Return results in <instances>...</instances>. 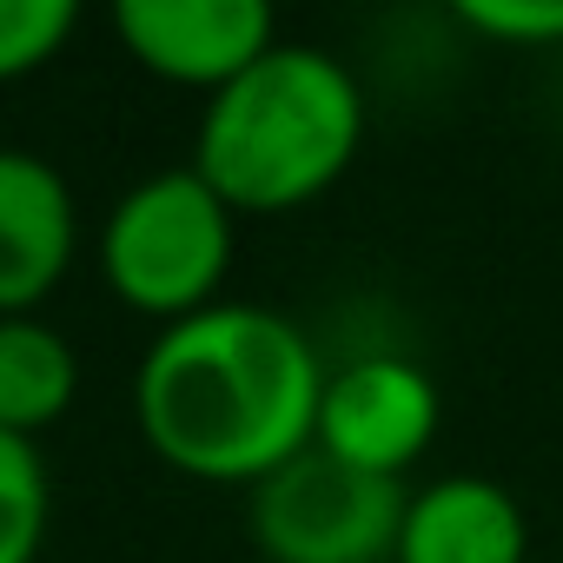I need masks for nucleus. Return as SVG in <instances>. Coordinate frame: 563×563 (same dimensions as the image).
<instances>
[{
	"mask_svg": "<svg viewBox=\"0 0 563 563\" xmlns=\"http://www.w3.org/2000/svg\"><path fill=\"white\" fill-rule=\"evenodd\" d=\"M325 372L319 345L278 306L219 299L159 325L133 372V424L166 471L252 490L312 451Z\"/></svg>",
	"mask_w": 563,
	"mask_h": 563,
	"instance_id": "1",
	"label": "nucleus"
},
{
	"mask_svg": "<svg viewBox=\"0 0 563 563\" xmlns=\"http://www.w3.org/2000/svg\"><path fill=\"white\" fill-rule=\"evenodd\" d=\"M365 146V87L358 74L312 47L278 41L258 67L219 87L192 133V173L239 212L278 219L325 199Z\"/></svg>",
	"mask_w": 563,
	"mask_h": 563,
	"instance_id": "2",
	"label": "nucleus"
},
{
	"mask_svg": "<svg viewBox=\"0 0 563 563\" xmlns=\"http://www.w3.org/2000/svg\"><path fill=\"white\" fill-rule=\"evenodd\" d=\"M239 252V212L192 173L166 166L133 179L93 239V265L107 292L159 325H179L206 306H219V286Z\"/></svg>",
	"mask_w": 563,
	"mask_h": 563,
	"instance_id": "3",
	"label": "nucleus"
},
{
	"mask_svg": "<svg viewBox=\"0 0 563 563\" xmlns=\"http://www.w3.org/2000/svg\"><path fill=\"white\" fill-rule=\"evenodd\" d=\"M411 490L352 471L319 444L252 484V543L265 563H398Z\"/></svg>",
	"mask_w": 563,
	"mask_h": 563,
	"instance_id": "4",
	"label": "nucleus"
},
{
	"mask_svg": "<svg viewBox=\"0 0 563 563\" xmlns=\"http://www.w3.org/2000/svg\"><path fill=\"white\" fill-rule=\"evenodd\" d=\"M444 424V391L418 358L398 352H365L352 365L325 372V398H319V431L312 444L352 471L372 477H398L431 451Z\"/></svg>",
	"mask_w": 563,
	"mask_h": 563,
	"instance_id": "5",
	"label": "nucleus"
},
{
	"mask_svg": "<svg viewBox=\"0 0 563 563\" xmlns=\"http://www.w3.org/2000/svg\"><path fill=\"white\" fill-rule=\"evenodd\" d=\"M113 41L166 87L219 93L278 47L265 0H113Z\"/></svg>",
	"mask_w": 563,
	"mask_h": 563,
	"instance_id": "6",
	"label": "nucleus"
},
{
	"mask_svg": "<svg viewBox=\"0 0 563 563\" xmlns=\"http://www.w3.org/2000/svg\"><path fill=\"white\" fill-rule=\"evenodd\" d=\"M80 258V199L34 146H0V319H34Z\"/></svg>",
	"mask_w": 563,
	"mask_h": 563,
	"instance_id": "7",
	"label": "nucleus"
},
{
	"mask_svg": "<svg viewBox=\"0 0 563 563\" xmlns=\"http://www.w3.org/2000/svg\"><path fill=\"white\" fill-rule=\"evenodd\" d=\"M523 556H530V517L497 477L451 471L411 490L398 563H523Z\"/></svg>",
	"mask_w": 563,
	"mask_h": 563,
	"instance_id": "8",
	"label": "nucleus"
},
{
	"mask_svg": "<svg viewBox=\"0 0 563 563\" xmlns=\"http://www.w3.org/2000/svg\"><path fill=\"white\" fill-rule=\"evenodd\" d=\"M80 398V352L60 325L0 319V431L41 444Z\"/></svg>",
	"mask_w": 563,
	"mask_h": 563,
	"instance_id": "9",
	"label": "nucleus"
},
{
	"mask_svg": "<svg viewBox=\"0 0 563 563\" xmlns=\"http://www.w3.org/2000/svg\"><path fill=\"white\" fill-rule=\"evenodd\" d=\"M54 530V477L41 444L0 431V563H41Z\"/></svg>",
	"mask_w": 563,
	"mask_h": 563,
	"instance_id": "10",
	"label": "nucleus"
},
{
	"mask_svg": "<svg viewBox=\"0 0 563 563\" xmlns=\"http://www.w3.org/2000/svg\"><path fill=\"white\" fill-rule=\"evenodd\" d=\"M74 34H80L74 0H0V87L54 67Z\"/></svg>",
	"mask_w": 563,
	"mask_h": 563,
	"instance_id": "11",
	"label": "nucleus"
},
{
	"mask_svg": "<svg viewBox=\"0 0 563 563\" xmlns=\"http://www.w3.org/2000/svg\"><path fill=\"white\" fill-rule=\"evenodd\" d=\"M457 21L497 47H563V0H457Z\"/></svg>",
	"mask_w": 563,
	"mask_h": 563,
	"instance_id": "12",
	"label": "nucleus"
}]
</instances>
